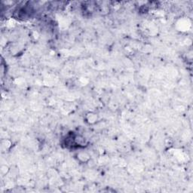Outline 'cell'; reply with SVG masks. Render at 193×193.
I'll return each instance as SVG.
<instances>
[{
	"instance_id": "obj_1",
	"label": "cell",
	"mask_w": 193,
	"mask_h": 193,
	"mask_svg": "<svg viewBox=\"0 0 193 193\" xmlns=\"http://www.w3.org/2000/svg\"><path fill=\"white\" fill-rule=\"evenodd\" d=\"M76 157H77L78 160L81 162H88L91 158L90 155L87 153H85V152H80V153H79L77 154V155H76Z\"/></svg>"
},
{
	"instance_id": "obj_2",
	"label": "cell",
	"mask_w": 193,
	"mask_h": 193,
	"mask_svg": "<svg viewBox=\"0 0 193 193\" xmlns=\"http://www.w3.org/2000/svg\"><path fill=\"white\" fill-rule=\"evenodd\" d=\"M98 115L95 114V113H88V116H87V121L90 124H94L95 123L96 121H98Z\"/></svg>"
}]
</instances>
